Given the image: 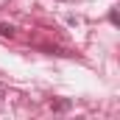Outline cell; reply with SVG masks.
Wrapping results in <instances>:
<instances>
[{"instance_id": "cell-1", "label": "cell", "mask_w": 120, "mask_h": 120, "mask_svg": "<svg viewBox=\"0 0 120 120\" xmlns=\"http://www.w3.org/2000/svg\"><path fill=\"white\" fill-rule=\"evenodd\" d=\"M70 106H73V101H70V98H59V101H50V109H53V112H67Z\"/></svg>"}, {"instance_id": "cell-2", "label": "cell", "mask_w": 120, "mask_h": 120, "mask_svg": "<svg viewBox=\"0 0 120 120\" xmlns=\"http://www.w3.org/2000/svg\"><path fill=\"white\" fill-rule=\"evenodd\" d=\"M14 34H17V28H14V25H8V22H0V36H8V39H11Z\"/></svg>"}, {"instance_id": "cell-3", "label": "cell", "mask_w": 120, "mask_h": 120, "mask_svg": "<svg viewBox=\"0 0 120 120\" xmlns=\"http://www.w3.org/2000/svg\"><path fill=\"white\" fill-rule=\"evenodd\" d=\"M109 22H112V25H117V22H120V17H117V11H109Z\"/></svg>"}]
</instances>
